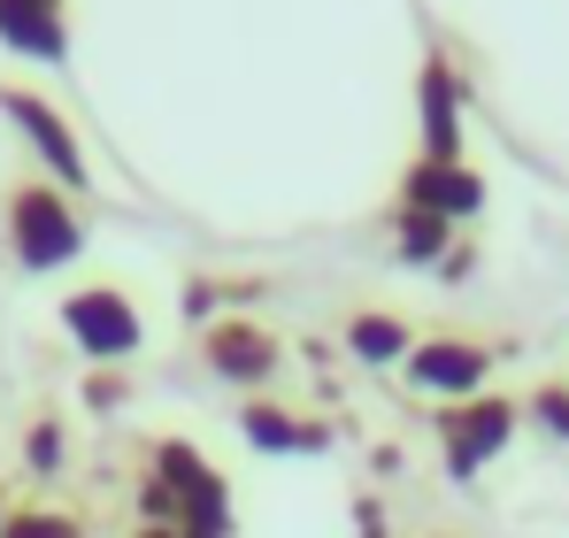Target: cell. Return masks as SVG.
Instances as JSON below:
<instances>
[{
  "instance_id": "cell-1",
  "label": "cell",
  "mask_w": 569,
  "mask_h": 538,
  "mask_svg": "<svg viewBox=\"0 0 569 538\" xmlns=\"http://www.w3.org/2000/svg\"><path fill=\"white\" fill-rule=\"evenodd\" d=\"M0 239L23 277H54L62 262L86 255V216L54 178H16L0 192Z\"/></svg>"
},
{
  "instance_id": "cell-2",
  "label": "cell",
  "mask_w": 569,
  "mask_h": 538,
  "mask_svg": "<svg viewBox=\"0 0 569 538\" xmlns=\"http://www.w3.org/2000/svg\"><path fill=\"white\" fill-rule=\"evenodd\" d=\"M431 431H439V469H447V485H477L500 454L516 447V431H523V392L447 400V408L431 416Z\"/></svg>"
},
{
  "instance_id": "cell-3",
  "label": "cell",
  "mask_w": 569,
  "mask_h": 538,
  "mask_svg": "<svg viewBox=\"0 0 569 538\" xmlns=\"http://www.w3.org/2000/svg\"><path fill=\"white\" fill-rule=\"evenodd\" d=\"M0 116L16 123V139L31 147V162L62 185L70 200H86V192H93V162H86V147H78V123H70V116H62L47 92L8 86V78H0Z\"/></svg>"
},
{
  "instance_id": "cell-4",
  "label": "cell",
  "mask_w": 569,
  "mask_h": 538,
  "mask_svg": "<svg viewBox=\"0 0 569 538\" xmlns=\"http://www.w3.org/2000/svg\"><path fill=\"white\" fill-rule=\"evenodd\" d=\"M62 339L86 361L116 369V361H131L147 347V323H139L131 292H116V285H78V292H62Z\"/></svg>"
},
{
  "instance_id": "cell-5",
  "label": "cell",
  "mask_w": 569,
  "mask_h": 538,
  "mask_svg": "<svg viewBox=\"0 0 569 538\" xmlns=\"http://www.w3.org/2000/svg\"><path fill=\"white\" fill-rule=\"evenodd\" d=\"M462 123H470V86L455 54L431 39L416 62V155L423 162H462Z\"/></svg>"
},
{
  "instance_id": "cell-6",
  "label": "cell",
  "mask_w": 569,
  "mask_h": 538,
  "mask_svg": "<svg viewBox=\"0 0 569 538\" xmlns=\"http://www.w3.org/2000/svg\"><path fill=\"white\" fill-rule=\"evenodd\" d=\"M492 369H500V347L492 339H470V331H423L416 355L400 361V377L416 392H439V408L447 400H477Z\"/></svg>"
},
{
  "instance_id": "cell-7",
  "label": "cell",
  "mask_w": 569,
  "mask_h": 538,
  "mask_svg": "<svg viewBox=\"0 0 569 538\" xmlns=\"http://www.w3.org/2000/svg\"><path fill=\"white\" fill-rule=\"evenodd\" d=\"M278 361H284V339L270 323H254V316H216V323L200 331V369L223 377V385L262 392V385L278 377Z\"/></svg>"
},
{
  "instance_id": "cell-8",
  "label": "cell",
  "mask_w": 569,
  "mask_h": 538,
  "mask_svg": "<svg viewBox=\"0 0 569 538\" xmlns=\"http://www.w3.org/2000/svg\"><path fill=\"white\" fill-rule=\"evenodd\" d=\"M392 200L400 208H431V216H447V223H470L477 208H485V178H477L470 162H408L400 185H392Z\"/></svg>"
},
{
  "instance_id": "cell-9",
  "label": "cell",
  "mask_w": 569,
  "mask_h": 538,
  "mask_svg": "<svg viewBox=\"0 0 569 538\" xmlns=\"http://www.w3.org/2000/svg\"><path fill=\"white\" fill-rule=\"evenodd\" d=\"M239 431L262 454H331V424H323V416H292L270 392H247V400H239Z\"/></svg>"
},
{
  "instance_id": "cell-10",
  "label": "cell",
  "mask_w": 569,
  "mask_h": 538,
  "mask_svg": "<svg viewBox=\"0 0 569 538\" xmlns=\"http://www.w3.org/2000/svg\"><path fill=\"white\" fill-rule=\"evenodd\" d=\"M0 47L23 62H70V16L47 0H0Z\"/></svg>"
},
{
  "instance_id": "cell-11",
  "label": "cell",
  "mask_w": 569,
  "mask_h": 538,
  "mask_svg": "<svg viewBox=\"0 0 569 538\" xmlns=\"http://www.w3.org/2000/svg\"><path fill=\"white\" fill-rule=\"evenodd\" d=\"M416 339H423V331H408L392 308H355V316L339 323V347L362 361V369H400V361L416 355Z\"/></svg>"
},
{
  "instance_id": "cell-12",
  "label": "cell",
  "mask_w": 569,
  "mask_h": 538,
  "mask_svg": "<svg viewBox=\"0 0 569 538\" xmlns=\"http://www.w3.org/2000/svg\"><path fill=\"white\" fill-rule=\"evenodd\" d=\"M385 231H392V255H400V269H431L455 255V223L447 216H431V208H385Z\"/></svg>"
},
{
  "instance_id": "cell-13",
  "label": "cell",
  "mask_w": 569,
  "mask_h": 538,
  "mask_svg": "<svg viewBox=\"0 0 569 538\" xmlns=\"http://www.w3.org/2000/svg\"><path fill=\"white\" fill-rule=\"evenodd\" d=\"M147 477H154V485H170V492H178V516H186V500H192V492H208L223 469L192 447V439H154V447H147Z\"/></svg>"
},
{
  "instance_id": "cell-14",
  "label": "cell",
  "mask_w": 569,
  "mask_h": 538,
  "mask_svg": "<svg viewBox=\"0 0 569 538\" xmlns=\"http://www.w3.org/2000/svg\"><path fill=\"white\" fill-rule=\"evenodd\" d=\"M0 538H93V516L86 508H62V500H16Z\"/></svg>"
},
{
  "instance_id": "cell-15",
  "label": "cell",
  "mask_w": 569,
  "mask_h": 538,
  "mask_svg": "<svg viewBox=\"0 0 569 538\" xmlns=\"http://www.w3.org/2000/svg\"><path fill=\"white\" fill-rule=\"evenodd\" d=\"M523 424L547 439V447H569V377H539L523 392Z\"/></svg>"
},
{
  "instance_id": "cell-16",
  "label": "cell",
  "mask_w": 569,
  "mask_h": 538,
  "mask_svg": "<svg viewBox=\"0 0 569 538\" xmlns=\"http://www.w3.org/2000/svg\"><path fill=\"white\" fill-rule=\"evenodd\" d=\"M62 461H70V424L47 408V416L23 424V469L31 477H62Z\"/></svg>"
},
{
  "instance_id": "cell-17",
  "label": "cell",
  "mask_w": 569,
  "mask_h": 538,
  "mask_svg": "<svg viewBox=\"0 0 569 538\" xmlns=\"http://www.w3.org/2000/svg\"><path fill=\"white\" fill-rule=\"evenodd\" d=\"M247 292H262V285H254V277H247V285H223V277H186L178 308H186V323H200V331H208V323H216V308H223V300H247Z\"/></svg>"
},
{
  "instance_id": "cell-18",
  "label": "cell",
  "mask_w": 569,
  "mask_h": 538,
  "mask_svg": "<svg viewBox=\"0 0 569 538\" xmlns=\"http://www.w3.org/2000/svg\"><path fill=\"white\" fill-rule=\"evenodd\" d=\"M123 400H131V385H123L116 369H93V377H86V408H100V416H116Z\"/></svg>"
},
{
  "instance_id": "cell-19",
  "label": "cell",
  "mask_w": 569,
  "mask_h": 538,
  "mask_svg": "<svg viewBox=\"0 0 569 538\" xmlns=\"http://www.w3.org/2000/svg\"><path fill=\"white\" fill-rule=\"evenodd\" d=\"M139 524H170V531H178V492L147 477V485H139Z\"/></svg>"
},
{
  "instance_id": "cell-20",
  "label": "cell",
  "mask_w": 569,
  "mask_h": 538,
  "mask_svg": "<svg viewBox=\"0 0 569 538\" xmlns=\"http://www.w3.org/2000/svg\"><path fill=\"white\" fill-rule=\"evenodd\" d=\"M355 538H385V508H378V492H355Z\"/></svg>"
},
{
  "instance_id": "cell-21",
  "label": "cell",
  "mask_w": 569,
  "mask_h": 538,
  "mask_svg": "<svg viewBox=\"0 0 569 538\" xmlns=\"http://www.w3.org/2000/svg\"><path fill=\"white\" fill-rule=\"evenodd\" d=\"M470 269H477V255H470V247H455V255H447V269H439V277H455V285H462V277H470Z\"/></svg>"
},
{
  "instance_id": "cell-22",
  "label": "cell",
  "mask_w": 569,
  "mask_h": 538,
  "mask_svg": "<svg viewBox=\"0 0 569 538\" xmlns=\"http://www.w3.org/2000/svg\"><path fill=\"white\" fill-rule=\"evenodd\" d=\"M123 538H178V531H170V524H131Z\"/></svg>"
},
{
  "instance_id": "cell-23",
  "label": "cell",
  "mask_w": 569,
  "mask_h": 538,
  "mask_svg": "<svg viewBox=\"0 0 569 538\" xmlns=\"http://www.w3.org/2000/svg\"><path fill=\"white\" fill-rule=\"evenodd\" d=\"M8 508H16V500H8V485H0V524H8Z\"/></svg>"
},
{
  "instance_id": "cell-24",
  "label": "cell",
  "mask_w": 569,
  "mask_h": 538,
  "mask_svg": "<svg viewBox=\"0 0 569 538\" xmlns=\"http://www.w3.org/2000/svg\"><path fill=\"white\" fill-rule=\"evenodd\" d=\"M423 538H462V531H423Z\"/></svg>"
},
{
  "instance_id": "cell-25",
  "label": "cell",
  "mask_w": 569,
  "mask_h": 538,
  "mask_svg": "<svg viewBox=\"0 0 569 538\" xmlns=\"http://www.w3.org/2000/svg\"><path fill=\"white\" fill-rule=\"evenodd\" d=\"M47 8H62V0H47Z\"/></svg>"
}]
</instances>
